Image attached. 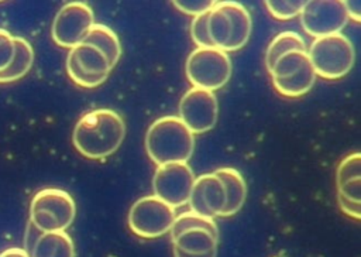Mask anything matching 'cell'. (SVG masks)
Returning a JSON list of instances; mask_svg holds the SVG:
<instances>
[{"label": "cell", "instance_id": "cell-1", "mask_svg": "<svg viewBox=\"0 0 361 257\" xmlns=\"http://www.w3.org/2000/svg\"><path fill=\"white\" fill-rule=\"evenodd\" d=\"M126 137L124 119L113 109H94L82 114L72 133V143L83 157L103 160L114 154Z\"/></svg>", "mask_w": 361, "mask_h": 257}, {"label": "cell", "instance_id": "cell-2", "mask_svg": "<svg viewBox=\"0 0 361 257\" xmlns=\"http://www.w3.org/2000/svg\"><path fill=\"white\" fill-rule=\"evenodd\" d=\"M145 150L157 167L172 162H188L195 150V134L178 116H162L148 127Z\"/></svg>", "mask_w": 361, "mask_h": 257}, {"label": "cell", "instance_id": "cell-3", "mask_svg": "<svg viewBox=\"0 0 361 257\" xmlns=\"http://www.w3.org/2000/svg\"><path fill=\"white\" fill-rule=\"evenodd\" d=\"M251 27V14L238 1H216L207 13L209 38L214 48L227 54L248 42Z\"/></svg>", "mask_w": 361, "mask_h": 257}, {"label": "cell", "instance_id": "cell-4", "mask_svg": "<svg viewBox=\"0 0 361 257\" xmlns=\"http://www.w3.org/2000/svg\"><path fill=\"white\" fill-rule=\"evenodd\" d=\"M307 55L316 76L329 80L345 76L355 62L354 45L343 32L314 38Z\"/></svg>", "mask_w": 361, "mask_h": 257}, {"label": "cell", "instance_id": "cell-5", "mask_svg": "<svg viewBox=\"0 0 361 257\" xmlns=\"http://www.w3.org/2000/svg\"><path fill=\"white\" fill-rule=\"evenodd\" d=\"M75 216V201L63 189L44 188L31 199L28 222L42 233L65 232L73 223Z\"/></svg>", "mask_w": 361, "mask_h": 257}, {"label": "cell", "instance_id": "cell-6", "mask_svg": "<svg viewBox=\"0 0 361 257\" xmlns=\"http://www.w3.org/2000/svg\"><path fill=\"white\" fill-rule=\"evenodd\" d=\"M231 59L227 52L214 47H196L188 56L185 72L193 88L216 92L231 76Z\"/></svg>", "mask_w": 361, "mask_h": 257}, {"label": "cell", "instance_id": "cell-7", "mask_svg": "<svg viewBox=\"0 0 361 257\" xmlns=\"http://www.w3.org/2000/svg\"><path fill=\"white\" fill-rule=\"evenodd\" d=\"M276 92L286 97L306 95L316 82L307 51H289L279 56L268 71Z\"/></svg>", "mask_w": 361, "mask_h": 257}, {"label": "cell", "instance_id": "cell-8", "mask_svg": "<svg viewBox=\"0 0 361 257\" xmlns=\"http://www.w3.org/2000/svg\"><path fill=\"white\" fill-rule=\"evenodd\" d=\"M175 217V208L155 195H147L133 203L128 210L127 222L135 236L157 239L169 233Z\"/></svg>", "mask_w": 361, "mask_h": 257}, {"label": "cell", "instance_id": "cell-9", "mask_svg": "<svg viewBox=\"0 0 361 257\" xmlns=\"http://www.w3.org/2000/svg\"><path fill=\"white\" fill-rule=\"evenodd\" d=\"M113 71L107 56L97 47L82 41L66 56V72L79 86L92 89L104 83Z\"/></svg>", "mask_w": 361, "mask_h": 257}, {"label": "cell", "instance_id": "cell-10", "mask_svg": "<svg viewBox=\"0 0 361 257\" xmlns=\"http://www.w3.org/2000/svg\"><path fill=\"white\" fill-rule=\"evenodd\" d=\"M94 23L93 10L87 3L69 1L55 14L51 25V37L58 47L71 49L85 40Z\"/></svg>", "mask_w": 361, "mask_h": 257}, {"label": "cell", "instance_id": "cell-11", "mask_svg": "<svg viewBox=\"0 0 361 257\" xmlns=\"http://www.w3.org/2000/svg\"><path fill=\"white\" fill-rule=\"evenodd\" d=\"M195 178L188 162L158 165L152 178L154 195L172 208L183 206L189 201Z\"/></svg>", "mask_w": 361, "mask_h": 257}, {"label": "cell", "instance_id": "cell-12", "mask_svg": "<svg viewBox=\"0 0 361 257\" xmlns=\"http://www.w3.org/2000/svg\"><path fill=\"white\" fill-rule=\"evenodd\" d=\"M178 117L193 134H203L212 130L219 117L216 93L192 86L180 97Z\"/></svg>", "mask_w": 361, "mask_h": 257}, {"label": "cell", "instance_id": "cell-13", "mask_svg": "<svg viewBox=\"0 0 361 257\" xmlns=\"http://www.w3.org/2000/svg\"><path fill=\"white\" fill-rule=\"evenodd\" d=\"M299 16L305 32L314 38L341 32L348 21L344 1H306Z\"/></svg>", "mask_w": 361, "mask_h": 257}, {"label": "cell", "instance_id": "cell-14", "mask_svg": "<svg viewBox=\"0 0 361 257\" xmlns=\"http://www.w3.org/2000/svg\"><path fill=\"white\" fill-rule=\"evenodd\" d=\"M337 201L340 209L350 217L360 220V195H361V154L351 153L345 155L336 171Z\"/></svg>", "mask_w": 361, "mask_h": 257}, {"label": "cell", "instance_id": "cell-15", "mask_svg": "<svg viewBox=\"0 0 361 257\" xmlns=\"http://www.w3.org/2000/svg\"><path fill=\"white\" fill-rule=\"evenodd\" d=\"M226 202L227 196L224 185L214 172L195 178L188 201L192 212L214 219L223 216Z\"/></svg>", "mask_w": 361, "mask_h": 257}, {"label": "cell", "instance_id": "cell-16", "mask_svg": "<svg viewBox=\"0 0 361 257\" xmlns=\"http://www.w3.org/2000/svg\"><path fill=\"white\" fill-rule=\"evenodd\" d=\"M173 250L188 254H204L217 250L219 232L206 227H189L171 234Z\"/></svg>", "mask_w": 361, "mask_h": 257}, {"label": "cell", "instance_id": "cell-17", "mask_svg": "<svg viewBox=\"0 0 361 257\" xmlns=\"http://www.w3.org/2000/svg\"><path fill=\"white\" fill-rule=\"evenodd\" d=\"M219 179L223 182L226 189V208L223 212V217L235 215L244 205L247 199V184L240 171L231 167H223L213 171Z\"/></svg>", "mask_w": 361, "mask_h": 257}, {"label": "cell", "instance_id": "cell-18", "mask_svg": "<svg viewBox=\"0 0 361 257\" xmlns=\"http://www.w3.org/2000/svg\"><path fill=\"white\" fill-rule=\"evenodd\" d=\"M28 257H75V244L66 232L41 233Z\"/></svg>", "mask_w": 361, "mask_h": 257}, {"label": "cell", "instance_id": "cell-19", "mask_svg": "<svg viewBox=\"0 0 361 257\" xmlns=\"http://www.w3.org/2000/svg\"><path fill=\"white\" fill-rule=\"evenodd\" d=\"M14 58L10 65L0 72V83H11L24 78L34 64L32 45L23 37H14Z\"/></svg>", "mask_w": 361, "mask_h": 257}, {"label": "cell", "instance_id": "cell-20", "mask_svg": "<svg viewBox=\"0 0 361 257\" xmlns=\"http://www.w3.org/2000/svg\"><path fill=\"white\" fill-rule=\"evenodd\" d=\"M83 41L102 49L113 68L117 65L121 56V44L117 34L110 27L102 23H94Z\"/></svg>", "mask_w": 361, "mask_h": 257}, {"label": "cell", "instance_id": "cell-21", "mask_svg": "<svg viewBox=\"0 0 361 257\" xmlns=\"http://www.w3.org/2000/svg\"><path fill=\"white\" fill-rule=\"evenodd\" d=\"M295 49L307 51L306 42L302 35H299L298 32H293V31H283V32L276 34L274 37V40L269 42L267 52H265L267 69L269 71L271 66L274 65V62L279 56H282L283 54H286L289 51H295Z\"/></svg>", "mask_w": 361, "mask_h": 257}, {"label": "cell", "instance_id": "cell-22", "mask_svg": "<svg viewBox=\"0 0 361 257\" xmlns=\"http://www.w3.org/2000/svg\"><path fill=\"white\" fill-rule=\"evenodd\" d=\"M306 1H265V7L278 20H290L300 14Z\"/></svg>", "mask_w": 361, "mask_h": 257}, {"label": "cell", "instance_id": "cell-23", "mask_svg": "<svg viewBox=\"0 0 361 257\" xmlns=\"http://www.w3.org/2000/svg\"><path fill=\"white\" fill-rule=\"evenodd\" d=\"M207 13H203L192 18L190 37L196 47H213L207 32Z\"/></svg>", "mask_w": 361, "mask_h": 257}, {"label": "cell", "instance_id": "cell-24", "mask_svg": "<svg viewBox=\"0 0 361 257\" xmlns=\"http://www.w3.org/2000/svg\"><path fill=\"white\" fill-rule=\"evenodd\" d=\"M14 35L7 30L0 28V72H3L14 58Z\"/></svg>", "mask_w": 361, "mask_h": 257}, {"label": "cell", "instance_id": "cell-25", "mask_svg": "<svg viewBox=\"0 0 361 257\" xmlns=\"http://www.w3.org/2000/svg\"><path fill=\"white\" fill-rule=\"evenodd\" d=\"M214 4H216V1H178V0L173 1V6L179 11H182L188 16H193V17L207 13Z\"/></svg>", "mask_w": 361, "mask_h": 257}, {"label": "cell", "instance_id": "cell-26", "mask_svg": "<svg viewBox=\"0 0 361 257\" xmlns=\"http://www.w3.org/2000/svg\"><path fill=\"white\" fill-rule=\"evenodd\" d=\"M41 230H38L31 222L27 223V229H25V236H24V251L28 254L30 250L32 249V246L35 244L37 239L41 236Z\"/></svg>", "mask_w": 361, "mask_h": 257}, {"label": "cell", "instance_id": "cell-27", "mask_svg": "<svg viewBox=\"0 0 361 257\" xmlns=\"http://www.w3.org/2000/svg\"><path fill=\"white\" fill-rule=\"evenodd\" d=\"M344 7L347 11V16L350 20H354L355 23L360 21L361 18V7H360V1H344Z\"/></svg>", "mask_w": 361, "mask_h": 257}, {"label": "cell", "instance_id": "cell-28", "mask_svg": "<svg viewBox=\"0 0 361 257\" xmlns=\"http://www.w3.org/2000/svg\"><path fill=\"white\" fill-rule=\"evenodd\" d=\"M0 257H28V254L24 251V249L10 247V249L1 251Z\"/></svg>", "mask_w": 361, "mask_h": 257}, {"label": "cell", "instance_id": "cell-29", "mask_svg": "<svg viewBox=\"0 0 361 257\" xmlns=\"http://www.w3.org/2000/svg\"><path fill=\"white\" fill-rule=\"evenodd\" d=\"M216 256H217V250L204 253V254H188V253H183L179 250H173V257H216Z\"/></svg>", "mask_w": 361, "mask_h": 257}]
</instances>
